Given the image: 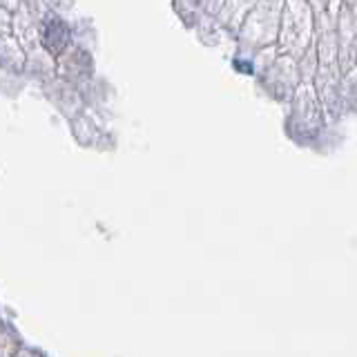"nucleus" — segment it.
<instances>
[{
    "instance_id": "obj_1",
    "label": "nucleus",
    "mask_w": 357,
    "mask_h": 357,
    "mask_svg": "<svg viewBox=\"0 0 357 357\" xmlns=\"http://www.w3.org/2000/svg\"><path fill=\"white\" fill-rule=\"evenodd\" d=\"M67 40H70V27L59 16H50L45 20L43 27V45L47 47L52 54H59L65 50Z\"/></svg>"
}]
</instances>
